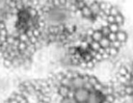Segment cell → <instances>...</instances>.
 Returning <instances> with one entry per match:
<instances>
[{"mask_svg":"<svg viewBox=\"0 0 133 103\" xmlns=\"http://www.w3.org/2000/svg\"><path fill=\"white\" fill-rule=\"evenodd\" d=\"M122 46H123V43H121V42H118V41H115L114 43H112V47H115V48H117V49H121Z\"/></svg>","mask_w":133,"mask_h":103,"instance_id":"obj_20","label":"cell"},{"mask_svg":"<svg viewBox=\"0 0 133 103\" xmlns=\"http://www.w3.org/2000/svg\"><path fill=\"white\" fill-rule=\"evenodd\" d=\"M102 103H109V102H108V101H107V100H105V99H104V100H103V102H102Z\"/></svg>","mask_w":133,"mask_h":103,"instance_id":"obj_22","label":"cell"},{"mask_svg":"<svg viewBox=\"0 0 133 103\" xmlns=\"http://www.w3.org/2000/svg\"><path fill=\"white\" fill-rule=\"evenodd\" d=\"M118 50H119V49H117V48L111 46L109 49H105V52L108 53V54L110 55V57H114V56H116V55L118 54Z\"/></svg>","mask_w":133,"mask_h":103,"instance_id":"obj_9","label":"cell"},{"mask_svg":"<svg viewBox=\"0 0 133 103\" xmlns=\"http://www.w3.org/2000/svg\"><path fill=\"white\" fill-rule=\"evenodd\" d=\"M105 100H107L109 103H114L115 100H116V98H115L114 95H107V96L105 97Z\"/></svg>","mask_w":133,"mask_h":103,"instance_id":"obj_16","label":"cell"},{"mask_svg":"<svg viewBox=\"0 0 133 103\" xmlns=\"http://www.w3.org/2000/svg\"><path fill=\"white\" fill-rule=\"evenodd\" d=\"M108 27H109V29H110V31H111L112 33H117L119 30H122V29H121V26H119L118 24H116V23L109 24Z\"/></svg>","mask_w":133,"mask_h":103,"instance_id":"obj_11","label":"cell"},{"mask_svg":"<svg viewBox=\"0 0 133 103\" xmlns=\"http://www.w3.org/2000/svg\"><path fill=\"white\" fill-rule=\"evenodd\" d=\"M116 37H117V41L118 42H121V43L124 44L127 41V38H128V34H127V32L125 30H119L116 33Z\"/></svg>","mask_w":133,"mask_h":103,"instance_id":"obj_8","label":"cell"},{"mask_svg":"<svg viewBox=\"0 0 133 103\" xmlns=\"http://www.w3.org/2000/svg\"><path fill=\"white\" fill-rule=\"evenodd\" d=\"M60 85H63V86H66V87H70L71 88V86H72V79L69 78V77H66L64 75V77L60 81Z\"/></svg>","mask_w":133,"mask_h":103,"instance_id":"obj_10","label":"cell"},{"mask_svg":"<svg viewBox=\"0 0 133 103\" xmlns=\"http://www.w3.org/2000/svg\"><path fill=\"white\" fill-rule=\"evenodd\" d=\"M124 22H125V18H124V16H123L122 14H118V15L115 17V23L118 24L119 26H122V25L124 24Z\"/></svg>","mask_w":133,"mask_h":103,"instance_id":"obj_13","label":"cell"},{"mask_svg":"<svg viewBox=\"0 0 133 103\" xmlns=\"http://www.w3.org/2000/svg\"><path fill=\"white\" fill-rule=\"evenodd\" d=\"M103 37H104V35H103V33H102L101 29H95V30H94V33H92V35H91L92 41H95V42H98V43H99Z\"/></svg>","mask_w":133,"mask_h":103,"instance_id":"obj_6","label":"cell"},{"mask_svg":"<svg viewBox=\"0 0 133 103\" xmlns=\"http://www.w3.org/2000/svg\"><path fill=\"white\" fill-rule=\"evenodd\" d=\"M104 99H105V97L101 93H98L94 89L92 92H90L87 103H102Z\"/></svg>","mask_w":133,"mask_h":103,"instance_id":"obj_3","label":"cell"},{"mask_svg":"<svg viewBox=\"0 0 133 103\" xmlns=\"http://www.w3.org/2000/svg\"><path fill=\"white\" fill-rule=\"evenodd\" d=\"M89 49H90V50H92V51L99 52V51L101 50V46H100V43L92 41V42L89 44Z\"/></svg>","mask_w":133,"mask_h":103,"instance_id":"obj_12","label":"cell"},{"mask_svg":"<svg viewBox=\"0 0 133 103\" xmlns=\"http://www.w3.org/2000/svg\"><path fill=\"white\" fill-rule=\"evenodd\" d=\"M132 66H133V63H132Z\"/></svg>","mask_w":133,"mask_h":103,"instance_id":"obj_23","label":"cell"},{"mask_svg":"<svg viewBox=\"0 0 133 103\" xmlns=\"http://www.w3.org/2000/svg\"><path fill=\"white\" fill-rule=\"evenodd\" d=\"M70 87H66V86H63V85H59L57 88H56V92L58 94V96L61 98V99H65L69 97V93H70Z\"/></svg>","mask_w":133,"mask_h":103,"instance_id":"obj_5","label":"cell"},{"mask_svg":"<svg viewBox=\"0 0 133 103\" xmlns=\"http://www.w3.org/2000/svg\"><path fill=\"white\" fill-rule=\"evenodd\" d=\"M118 14H121V12H119V10H118V8H117L115 5H112V7H111V10H110V15H111V16H114V17H116Z\"/></svg>","mask_w":133,"mask_h":103,"instance_id":"obj_15","label":"cell"},{"mask_svg":"<svg viewBox=\"0 0 133 103\" xmlns=\"http://www.w3.org/2000/svg\"><path fill=\"white\" fill-rule=\"evenodd\" d=\"M85 83H86V81H85L83 75H80L79 74L78 76H76V77H74L72 79V86H71V88H73V89L83 88Z\"/></svg>","mask_w":133,"mask_h":103,"instance_id":"obj_2","label":"cell"},{"mask_svg":"<svg viewBox=\"0 0 133 103\" xmlns=\"http://www.w3.org/2000/svg\"><path fill=\"white\" fill-rule=\"evenodd\" d=\"M100 46H101V48H103V49H109L111 46H112V43L110 42V40L108 38V37H103L100 42Z\"/></svg>","mask_w":133,"mask_h":103,"instance_id":"obj_7","label":"cell"},{"mask_svg":"<svg viewBox=\"0 0 133 103\" xmlns=\"http://www.w3.org/2000/svg\"><path fill=\"white\" fill-rule=\"evenodd\" d=\"M130 74H131V77H132V78H133V69H132V70H131V71H130Z\"/></svg>","mask_w":133,"mask_h":103,"instance_id":"obj_21","label":"cell"},{"mask_svg":"<svg viewBox=\"0 0 133 103\" xmlns=\"http://www.w3.org/2000/svg\"><path fill=\"white\" fill-rule=\"evenodd\" d=\"M106 21H107V23H108V24L115 23V17H114V16L109 15V16H107V18H106Z\"/></svg>","mask_w":133,"mask_h":103,"instance_id":"obj_17","label":"cell"},{"mask_svg":"<svg viewBox=\"0 0 133 103\" xmlns=\"http://www.w3.org/2000/svg\"><path fill=\"white\" fill-rule=\"evenodd\" d=\"M89 95H90V92H88L84 87L83 88H79V89H76L74 99H75V101L77 103H87Z\"/></svg>","mask_w":133,"mask_h":103,"instance_id":"obj_1","label":"cell"},{"mask_svg":"<svg viewBox=\"0 0 133 103\" xmlns=\"http://www.w3.org/2000/svg\"><path fill=\"white\" fill-rule=\"evenodd\" d=\"M107 37L110 40V42H111V43H114L115 41H117V37H116V33H112V32H111V33H110V34H109Z\"/></svg>","mask_w":133,"mask_h":103,"instance_id":"obj_18","label":"cell"},{"mask_svg":"<svg viewBox=\"0 0 133 103\" xmlns=\"http://www.w3.org/2000/svg\"><path fill=\"white\" fill-rule=\"evenodd\" d=\"M101 31H102V33H103V35H104L105 37H107V36L111 33V31H110V29H109L108 26H104V27H102V28H101Z\"/></svg>","mask_w":133,"mask_h":103,"instance_id":"obj_14","label":"cell"},{"mask_svg":"<svg viewBox=\"0 0 133 103\" xmlns=\"http://www.w3.org/2000/svg\"><path fill=\"white\" fill-rule=\"evenodd\" d=\"M79 11H80L81 16H82L84 19H88V20H90V19H96V18L94 17L92 12H91L90 7H89V6H87V5H85L83 8H81Z\"/></svg>","mask_w":133,"mask_h":103,"instance_id":"obj_4","label":"cell"},{"mask_svg":"<svg viewBox=\"0 0 133 103\" xmlns=\"http://www.w3.org/2000/svg\"><path fill=\"white\" fill-rule=\"evenodd\" d=\"M88 82H90V83H91V84L95 86V85H96V84L99 82V80H98V79H97L95 76H89V81H88Z\"/></svg>","mask_w":133,"mask_h":103,"instance_id":"obj_19","label":"cell"}]
</instances>
